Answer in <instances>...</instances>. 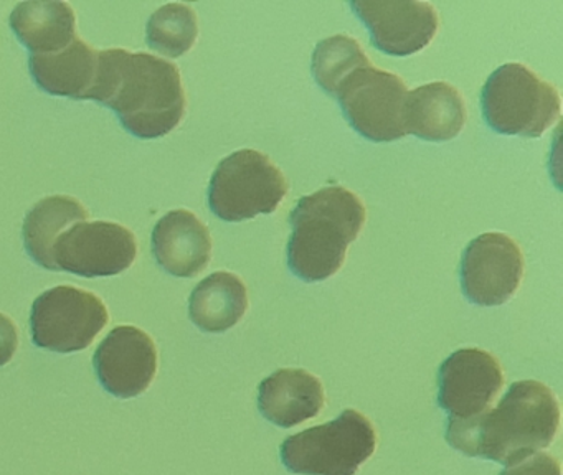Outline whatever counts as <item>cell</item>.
Segmentation results:
<instances>
[{"label":"cell","mask_w":563,"mask_h":475,"mask_svg":"<svg viewBox=\"0 0 563 475\" xmlns=\"http://www.w3.org/2000/svg\"><path fill=\"white\" fill-rule=\"evenodd\" d=\"M91 99L117 112L121 124L141 139L169 134L183 121L186 92L179 69L150 53L100 52Z\"/></svg>","instance_id":"obj_1"},{"label":"cell","mask_w":563,"mask_h":475,"mask_svg":"<svg viewBox=\"0 0 563 475\" xmlns=\"http://www.w3.org/2000/svg\"><path fill=\"white\" fill-rule=\"evenodd\" d=\"M559 426L560 405L552 389L527 379L510 385L499 405L484 415L450 418L446 439L470 457L489 459L509 467L552 444Z\"/></svg>","instance_id":"obj_2"},{"label":"cell","mask_w":563,"mask_h":475,"mask_svg":"<svg viewBox=\"0 0 563 475\" xmlns=\"http://www.w3.org/2000/svg\"><path fill=\"white\" fill-rule=\"evenodd\" d=\"M367 211L354 191L325 187L302 197L291 213L288 266L306 283L334 276L364 227Z\"/></svg>","instance_id":"obj_3"},{"label":"cell","mask_w":563,"mask_h":475,"mask_svg":"<svg viewBox=\"0 0 563 475\" xmlns=\"http://www.w3.org/2000/svg\"><path fill=\"white\" fill-rule=\"evenodd\" d=\"M481 108L490 129L506 135L542 137L560 118L559 91L520 63H506L487 78Z\"/></svg>","instance_id":"obj_4"},{"label":"cell","mask_w":563,"mask_h":475,"mask_svg":"<svg viewBox=\"0 0 563 475\" xmlns=\"http://www.w3.org/2000/svg\"><path fill=\"white\" fill-rule=\"evenodd\" d=\"M377 432L371 419L345 409L328 424L306 429L282 444V461L302 475H355L374 455Z\"/></svg>","instance_id":"obj_5"},{"label":"cell","mask_w":563,"mask_h":475,"mask_svg":"<svg viewBox=\"0 0 563 475\" xmlns=\"http://www.w3.org/2000/svg\"><path fill=\"white\" fill-rule=\"evenodd\" d=\"M286 194L288 181L272 158L243 148L223 158L213 172L209 205L220 220L236 223L273 213Z\"/></svg>","instance_id":"obj_6"},{"label":"cell","mask_w":563,"mask_h":475,"mask_svg":"<svg viewBox=\"0 0 563 475\" xmlns=\"http://www.w3.org/2000/svg\"><path fill=\"white\" fill-rule=\"evenodd\" d=\"M408 88L400 76L374 65L352 71L335 92L349 124L368 141L391 142L408 135Z\"/></svg>","instance_id":"obj_7"},{"label":"cell","mask_w":563,"mask_h":475,"mask_svg":"<svg viewBox=\"0 0 563 475\" xmlns=\"http://www.w3.org/2000/svg\"><path fill=\"white\" fill-rule=\"evenodd\" d=\"M103 300L88 290L58 286L32 306V339L41 349L71 353L88 349L108 323Z\"/></svg>","instance_id":"obj_8"},{"label":"cell","mask_w":563,"mask_h":475,"mask_svg":"<svg viewBox=\"0 0 563 475\" xmlns=\"http://www.w3.org/2000/svg\"><path fill=\"white\" fill-rule=\"evenodd\" d=\"M137 256V243L128 228L107 221H81L60 234L54 246L58 270L81 277H108L126 270Z\"/></svg>","instance_id":"obj_9"},{"label":"cell","mask_w":563,"mask_h":475,"mask_svg":"<svg viewBox=\"0 0 563 475\" xmlns=\"http://www.w3.org/2000/svg\"><path fill=\"white\" fill-rule=\"evenodd\" d=\"M522 274V251L504 233H484L474 238L461 259L464 296L477 306L507 302L519 289Z\"/></svg>","instance_id":"obj_10"},{"label":"cell","mask_w":563,"mask_h":475,"mask_svg":"<svg viewBox=\"0 0 563 475\" xmlns=\"http://www.w3.org/2000/svg\"><path fill=\"white\" fill-rule=\"evenodd\" d=\"M503 385V368L489 352L457 350L441 365L438 402L451 418H476L489 411Z\"/></svg>","instance_id":"obj_11"},{"label":"cell","mask_w":563,"mask_h":475,"mask_svg":"<svg viewBox=\"0 0 563 475\" xmlns=\"http://www.w3.org/2000/svg\"><path fill=\"white\" fill-rule=\"evenodd\" d=\"M351 7L371 32L372 45L387 55L421 52L433 42L440 26L437 10L428 2L354 0Z\"/></svg>","instance_id":"obj_12"},{"label":"cell","mask_w":563,"mask_h":475,"mask_svg":"<svg viewBox=\"0 0 563 475\" xmlns=\"http://www.w3.org/2000/svg\"><path fill=\"white\" fill-rule=\"evenodd\" d=\"M93 365L108 393L117 398H134L146 391L156 376V345L137 327H117L98 346Z\"/></svg>","instance_id":"obj_13"},{"label":"cell","mask_w":563,"mask_h":475,"mask_svg":"<svg viewBox=\"0 0 563 475\" xmlns=\"http://www.w3.org/2000/svg\"><path fill=\"white\" fill-rule=\"evenodd\" d=\"M157 263L176 277H194L206 269L212 257L209 228L189 210L169 211L153 231Z\"/></svg>","instance_id":"obj_14"},{"label":"cell","mask_w":563,"mask_h":475,"mask_svg":"<svg viewBox=\"0 0 563 475\" xmlns=\"http://www.w3.org/2000/svg\"><path fill=\"white\" fill-rule=\"evenodd\" d=\"M321 379L306 369L283 368L263 379L258 388L262 415L279 428H295L324 408Z\"/></svg>","instance_id":"obj_15"},{"label":"cell","mask_w":563,"mask_h":475,"mask_svg":"<svg viewBox=\"0 0 563 475\" xmlns=\"http://www.w3.org/2000/svg\"><path fill=\"white\" fill-rule=\"evenodd\" d=\"M466 104L454 86L437 81L408 91L405 124L408 134L431 142L451 141L466 124Z\"/></svg>","instance_id":"obj_16"},{"label":"cell","mask_w":563,"mask_h":475,"mask_svg":"<svg viewBox=\"0 0 563 475\" xmlns=\"http://www.w3.org/2000/svg\"><path fill=\"white\" fill-rule=\"evenodd\" d=\"M29 65L35 82L48 95L91 99L100 68V52L77 36L62 52L31 55Z\"/></svg>","instance_id":"obj_17"},{"label":"cell","mask_w":563,"mask_h":475,"mask_svg":"<svg viewBox=\"0 0 563 475\" xmlns=\"http://www.w3.org/2000/svg\"><path fill=\"white\" fill-rule=\"evenodd\" d=\"M11 26L32 55H52L77 38V19L67 2L31 0L15 7Z\"/></svg>","instance_id":"obj_18"},{"label":"cell","mask_w":563,"mask_h":475,"mask_svg":"<svg viewBox=\"0 0 563 475\" xmlns=\"http://www.w3.org/2000/svg\"><path fill=\"white\" fill-rule=\"evenodd\" d=\"M246 309L249 292L245 284L227 270L210 274L190 294V319L203 332H227L242 320Z\"/></svg>","instance_id":"obj_19"},{"label":"cell","mask_w":563,"mask_h":475,"mask_svg":"<svg viewBox=\"0 0 563 475\" xmlns=\"http://www.w3.org/2000/svg\"><path fill=\"white\" fill-rule=\"evenodd\" d=\"M87 220V208L75 198L64 195L44 198L25 217L24 243L27 253L45 269L58 270L54 259L55 243L68 227Z\"/></svg>","instance_id":"obj_20"},{"label":"cell","mask_w":563,"mask_h":475,"mask_svg":"<svg viewBox=\"0 0 563 475\" xmlns=\"http://www.w3.org/2000/svg\"><path fill=\"white\" fill-rule=\"evenodd\" d=\"M197 36V15L187 3H167L157 9L147 22V42L151 48L170 58H179L189 52Z\"/></svg>","instance_id":"obj_21"},{"label":"cell","mask_w":563,"mask_h":475,"mask_svg":"<svg viewBox=\"0 0 563 475\" xmlns=\"http://www.w3.org/2000/svg\"><path fill=\"white\" fill-rule=\"evenodd\" d=\"M371 65L357 40L334 35L322 40L312 53V75L328 95L335 96L341 82L361 66Z\"/></svg>","instance_id":"obj_22"},{"label":"cell","mask_w":563,"mask_h":475,"mask_svg":"<svg viewBox=\"0 0 563 475\" xmlns=\"http://www.w3.org/2000/svg\"><path fill=\"white\" fill-rule=\"evenodd\" d=\"M500 475H562V468L553 455L533 454L519 464L509 465Z\"/></svg>","instance_id":"obj_23"},{"label":"cell","mask_w":563,"mask_h":475,"mask_svg":"<svg viewBox=\"0 0 563 475\" xmlns=\"http://www.w3.org/2000/svg\"><path fill=\"white\" fill-rule=\"evenodd\" d=\"M19 345L15 323L4 313H0V366L8 365Z\"/></svg>","instance_id":"obj_24"}]
</instances>
